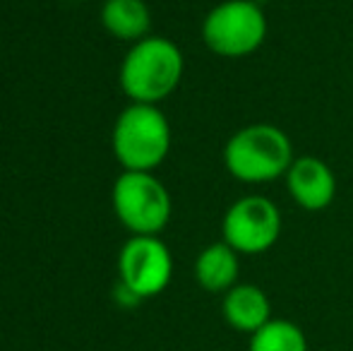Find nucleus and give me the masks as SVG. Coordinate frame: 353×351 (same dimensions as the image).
<instances>
[{
  "label": "nucleus",
  "mask_w": 353,
  "mask_h": 351,
  "mask_svg": "<svg viewBox=\"0 0 353 351\" xmlns=\"http://www.w3.org/2000/svg\"><path fill=\"white\" fill-rule=\"evenodd\" d=\"M185 70L183 51L166 37H144L121 63V89L130 103H161L178 89Z\"/></svg>",
  "instance_id": "obj_1"
},
{
  "label": "nucleus",
  "mask_w": 353,
  "mask_h": 351,
  "mask_svg": "<svg viewBox=\"0 0 353 351\" xmlns=\"http://www.w3.org/2000/svg\"><path fill=\"white\" fill-rule=\"evenodd\" d=\"M223 164L241 183H270L288 174L293 164V145L281 128L255 123L228 137Z\"/></svg>",
  "instance_id": "obj_2"
},
{
  "label": "nucleus",
  "mask_w": 353,
  "mask_h": 351,
  "mask_svg": "<svg viewBox=\"0 0 353 351\" xmlns=\"http://www.w3.org/2000/svg\"><path fill=\"white\" fill-rule=\"evenodd\" d=\"M111 147L125 171H154L171 152L168 118L152 103H130L118 113Z\"/></svg>",
  "instance_id": "obj_3"
},
{
  "label": "nucleus",
  "mask_w": 353,
  "mask_h": 351,
  "mask_svg": "<svg viewBox=\"0 0 353 351\" xmlns=\"http://www.w3.org/2000/svg\"><path fill=\"white\" fill-rule=\"evenodd\" d=\"M113 212L132 236H159L171 219L173 202L152 171H123L111 190Z\"/></svg>",
  "instance_id": "obj_4"
},
{
  "label": "nucleus",
  "mask_w": 353,
  "mask_h": 351,
  "mask_svg": "<svg viewBox=\"0 0 353 351\" xmlns=\"http://www.w3.org/2000/svg\"><path fill=\"white\" fill-rule=\"evenodd\" d=\"M267 14L252 0H223L202 22L207 48L221 58H245L267 39Z\"/></svg>",
  "instance_id": "obj_5"
},
{
  "label": "nucleus",
  "mask_w": 353,
  "mask_h": 351,
  "mask_svg": "<svg viewBox=\"0 0 353 351\" xmlns=\"http://www.w3.org/2000/svg\"><path fill=\"white\" fill-rule=\"evenodd\" d=\"M221 234L238 255H262L279 241L281 212L270 197L245 195L226 210Z\"/></svg>",
  "instance_id": "obj_6"
},
{
  "label": "nucleus",
  "mask_w": 353,
  "mask_h": 351,
  "mask_svg": "<svg viewBox=\"0 0 353 351\" xmlns=\"http://www.w3.org/2000/svg\"><path fill=\"white\" fill-rule=\"evenodd\" d=\"M173 277V255L159 236H130L118 253V281L137 299L163 294Z\"/></svg>",
  "instance_id": "obj_7"
},
{
  "label": "nucleus",
  "mask_w": 353,
  "mask_h": 351,
  "mask_svg": "<svg viewBox=\"0 0 353 351\" xmlns=\"http://www.w3.org/2000/svg\"><path fill=\"white\" fill-rule=\"evenodd\" d=\"M286 178L288 195L298 207L307 212H322L334 202L336 176L330 164L317 157H298L293 159Z\"/></svg>",
  "instance_id": "obj_8"
},
{
  "label": "nucleus",
  "mask_w": 353,
  "mask_h": 351,
  "mask_svg": "<svg viewBox=\"0 0 353 351\" xmlns=\"http://www.w3.org/2000/svg\"><path fill=\"white\" fill-rule=\"evenodd\" d=\"M221 313L228 328L238 332L255 334L272 320L270 296L255 284H236L223 294Z\"/></svg>",
  "instance_id": "obj_9"
},
{
  "label": "nucleus",
  "mask_w": 353,
  "mask_h": 351,
  "mask_svg": "<svg viewBox=\"0 0 353 351\" xmlns=\"http://www.w3.org/2000/svg\"><path fill=\"white\" fill-rule=\"evenodd\" d=\"M241 255L226 243H210L202 248L195 260V279L210 294H226L228 289L238 284V272H241Z\"/></svg>",
  "instance_id": "obj_10"
},
{
  "label": "nucleus",
  "mask_w": 353,
  "mask_h": 351,
  "mask_svg": "<svg viewBox=\"0 0 353 351\" xmlns=\"http://www.w3.org/2000/svg\"><path fill=\"white\" fill-rule=\"evenodd\" d=\"M101 24L111 37L137 43L149 37L152 12L144 0H103Z\"/></svg>",
  "instance_id": "obj_11"
},
{
  "label": "nucleus",
  "mask_w": 353,
  "mask_h": 351,
  "mask_svg": "<svg viewBox=\"0 0 353 351\" xmlns=\"http://www.w3.org/2000/svg\"><path fill=\"white\" fill-rule=\"evenodd\" d=\"M248 351H307V337L291 320L272 318L265 328L250 334Z\"/></svg>",
  "instance_id": "obj_12"
},
{
  "label": "nucleus",
  "mask_w": 353,
  "mask_h": 351,
  "mask_svg": "<svg viewBox=\"0 0 353 351\" xmlns=\"http://www.w3.org/2000/svg\"><path fill=\"white\" fill-rule=\"evenodd\" d=\"M113 299H116V303L118 305H123V308H132V305H137L142 299H137L135 294H132L128 286H123L121 281L116 284V291H113Z\"/></svg>",
  "instance_id": "obj_13"
},
{
  "label": "nucleus",
  "mask_w": 353,
  "mask_h": 351,
  "mask_svg": "<svg viewBox=\"0 0 353 351\" xmlns=\"http://www.w3.org/2000/svg\"><path fill=\"white\" fill-rule=\"evenodd\" d=\"M79 3H87V0H79Z\"/></svg>",
  "instance_id": "obj_14"
}]
</instances>
